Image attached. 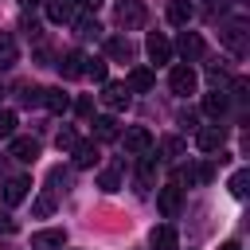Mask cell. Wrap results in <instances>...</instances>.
Wrapping results in <instances>:
<instances>
[{"label": "cell", "instance_id": "obj_1", "mask_svg": "<svg viewBox=\"0 0 250 250\" xmlns=\"http://www.w3.org/2000/svg\"><path fill=\"white\" fill-rule=\"evenodd\" d=\"M168 86H172V94L188 98V94H195L199 78H195V70H191L188 62H180V66H172V74H168Z\"/></svg>", "mask_w": 250, "mask_h": 250}, {"label": "cell", "instance_id": "obj_2", "mask_svg": "<svg viewBox=\"0 0 250 250\" xmlns=\"http://www.w3.org/2000/svg\"><path fill=\"white\" fill-rule=\"evenodd\" d=\"M121 145H125V152L145 156V152L152 148V133H148L145 125H133V129H125V133H121Z\"/></svg>", "mask_w": 250, "mask_h": 250}, {"label": "cell", "instance_id": "obj_3", "mask_svg": "<svg viewBox=\"0 0 250 250\" xmlns=\"http://www.w3.org/2000/svg\"><path fill=\"white\" fill-rule=\"evenodd\" d=\"M195 145H199V152H215V148L227 145V129H223V125H203V129L195 133Z\"/></svg>", "mask_w": 250, "mask_h": 250}, {"label": "cell", "instance_id": "obj_4", "mask_svg": "<svg viewBox=\"0 0 250 250\" xmlns=\"http://www.w3.org/2000/svg\"><path fill=\"white\" fill-rule=\"evenodd\" d=\"M117 23L121 27H141L145 23V4L141 0H121L117 4Z\"/></svg>", "mask_w": 250, "mask_h": 250}, {"label": "cell", "instance_id": "obj_5", "mask_svg": "<svg viewBox=\"0 0 250 250\" xmlns=\"http://www.w3.org/2000/svg\"><path fill=\"white\" fill-rule=\"evenodd\" d=\"M62 246H66V234L59 227H47V230L31 234V250H62Z\"/></svg>", "mask_w": 250, "mask_h": 250}, {"label": "cell", "instance_id": "obj_6", "mask_svg": "<svg viewBox=\"0 0 250 250\" xmlns=\"http://www.w3.org/2000/svg\"><path fill=\"white\" fill-rule=\"evenodd\" d=\"M102 102H105L109 109H125V105H129V86H125V82H105V86H102Z\"/></svg>", "mask_w": 250, "mask_h": 250}, {"label": "cell", "instance_id": "obj_7", "mask_svg": "<svg viewBox=\"0 0 250 250\" xmlns=\"http://www.w3.org/2000/svg\"><path fill=\"white\" fill-rule=\"evenodd\" d=\"M156 203H160V215H164V219H176V215H180V184H168V188H160Z\"/></svg>", "mask_w": 250, "mask_h": 250}, {"label": "cell", "instance_id": "obj_8", "mask_svg": "<svg viewBox=\"0 0 250 250\" xmlns=\"http://www.w3.org/2000/svg\"><path fill=\"white\" fill-rule=\"evenodd\" d=\"M86 62H90V59H86L82 51H66L62 62H59V70H62V78H82V74H86Z\"/></svg>", "mask_w": 250, "mask_h": 250}, {"label": "cell", "instance_id": "obj_9", "mask_svg": "<svg viewBox=\"0 0 250 250\" xmlns=\"http://www.w3.org/2000/svg\"><path fill=\"white\" fill-rule=\"evenodd\" d=\"M70 156H74V168H94L102 152H98V145H94V141H78V145L70 148Z\"/></svg>", "mask_w": 250, "mask_h": 250}, {"label": "cell", "instance_id": "obj_10", "mask_svg": "<svg viewBox=\"0 0 250 250\" xmlns=\"http://www.w3.org/2000/svg\"><path fill=\"white\" fill-rule=\"evenodd\" d=\"M145 51H148V59H152V62H168V59H172V43H168L164 35H156V31L145 39Z\"/></svg>", "mask_w": 250, "mask_h": 250}, {"label": "cell", "instance_id": "obj_11", "mask_svg": "<svg viewBox=\"0 0 250 250\" xmlns=\"http://www.w3.org/2000/svg\"><path fill=\"white\" fill-rule=\"evenodd\" d=\"M152 70L148 66H133L129 70V78H125V86H129V94H145V90H152Z\"/></svg>", "mask_w": 250, "mask_h": 250}, {"label": "cell", "instance_id": "obj_12", "mask_svg": "<svg viewBox=\"0 0 250 250\" xmlns=\"http://www.w3.org/2000/svg\"><path fill=\"white\" fill-rule=\"evenodd\" d=\"M8 156H16V160H35V156H39V141H35V137H12Z\"/></svg>", "mask_w": 250, "mask_h": 250}, {"label": "cell", "instance_id": "obj_13", "mask_svg": "<svg viewBox=\"0 0 250 250\" xmlns=\"http://www.w3.org/2000/svg\"><path fill=\"white\" fill-rule=\"evenodd\" d=\"M27 191H31V180L16 176V180H8V184H4V203H8V207H12V203H23V199H27Z\"/></svg>", "mask_w": 250, "mask_h": 250}, {"label": "cell", "instance_id": "obj_14", "mask_svg": "<svg viewBox=\"0 0 250 250\" xmlns=\"http://www.w3.org/2000/svg\"><path fill=\"white\" fill-rule=\"evenodd\" d=\"M176 51L191 62V59H199V55H203V39H199L195 31H184V35H180V43H176Z\"/></svg>", "mask_w": 250, "mask_h": 250}, {"label": "cell", "instance_id": "obj_15", "mask_svg": "<svg viewBox=\"0 0 250 250\" xmlns=\"http://www.w3.org/2000/svg\"><path fill=\"white\" fill-rule=\"evenodd\" d=\"M195 16V8H191V0H172L168 4V23H176V27H188V20Z\"/></svg>", "mask_w": 250, "mask_h": 250}, {"label": "cell", "instance_id": "obj_16", "mask_svg": "<svg viewBox=\"0 0 250 250\" xmlns=\"http://www.w3.org/2000/svg\"><path fill=\"white\" fill-rule=\"evenodd\" d=\"M148 250H176V230L164 223V227H156L152 234H148Z\"/></svg>", "mask_w": 250, "mask_h": 250}, {"label": "cell", "instance_id": "obj_17", "mask_svg": "<svg viewBox=\"0 0 250 250\" xmlns=\"http://www.w3.org/2000/svg\"><path fill=\"white\" fill-rule=\"evenodd\" d=\"M223 43H227L234 55H242V51H246V27H242V23H230V27H223Z\"/></svg>", "mask_w": 250, "mask_h": 250}, {"label": "cell", "instance_id": "obj_18", "mask_svg": "<svg viewBox=\"0 0 250 250\" xmlns=\"http://www.w3.org/2000/svg\"><path fill=\"white\" fill-rule=\"evenodd\" d=\"M43 105H47L51 113H66V109H70V94H62L59 86H51V90H43Z\"/></svg>", "mask_w": 250, "mask_h": 250}, {"label": "cell", "instance_id": "obj_19", "mask_svg": "<svg viewBox=\"0 0 250 250\" xmlns=\"http://www.w3.org/2000/svg\"><path fill=\"white\" fill-rule=\"evenodd\" d=\"M94 133H98V141H117V137H121V125H117L113 113H105V117L94 121Z\"/></svg>", "mask_w": 250, "mask_h": 250}, {"label": "cell", "instance_id": "obj_20", "mask_svg": "<svg viewBox=\"0 0 250 250\" xmlns=\"http://www.w3.org/2000/svg\"><path fill=\"white\" fill-rule=\"evenodd\" d=\"M74 16V0H47V20L51 23H66Z\"/></svg>", "mask_w": 250, "mask_h": 250}, {"label": "cell", "instance_id": "obj_21", "mask_svg": "<svg viewBox=\"0 0 250 250\" xmlns=\"http://www.w3.org/2000/svg\"><path fill=\"white\" fill-rule=\"evenodd\" d=\"M203 113H207V117H223V113H227V94H223V90H211V94L203 98Z\"/></svg>", "mask_w": 250, "mask_h": 250}, {"label": "cell", "instance_id": "obj_22", "mask_svg": "<svg viewBox=\"0 0 250 250\" xmlns=\"http://www.w3.org/2000/svg\"><path fill=\"white\" fill-rule=\"evenodd\" d=\"M105 55L129 62V59H133V43H129V39H109V43H105Z\"/></svg>", "mask_w": 250, "mask_h": 250}, {"label": "cell", "instance_id": "obj_23", "mask_svg": "<svg viewBox=\"0 0 250 250\" xmlns=\"http://www.w3.org/2000/svg\"><path fill=\"white\" fill-rule=\"evenodd\" d=\"M20 59V51H16V39L8 35V31H0V66H12Z\"/></svg>", "mask_w": 250, "mask_h": 250}, {"label": "cell", "instance_id": "obj_24", "mask_svg": "<svg viewBox=\"0 0 250 250\" xmlns=\"http://www.w3.org/2000/svg\"><path fill=\"white\" fill-rule=\"evenodd\" d=\"M246 184H250V172H246V168H238V172L230 176V195H234V199H242V195H246Z\"/></svg>", "mask_w": 250, "mask_h": 250}, {"label": "cell", "instance_id": "obj_25", "mask_svg": "<svg viewBox=\"0 0 250 250\" xmlns=\"http://www.w3.org/2000/svg\"><path fill=\"white\" fill-rule=\"evenodd\" d=\"M20 102L23 105H43V90L39 86H20Z\"/></svg>", "mask_w": 250, "mask_h": 250}, {"label": "cell", "instance_id": "obj_26", "mask_svg": "<svg viewBox=\"0 0 250 250\" xmlns=\"http://www.w3.org/2000/svg\"><path fill=\"white\" fill-rule=\"evenodd\" d=\"M160 152H164L168 160H176V156L184 152V141H180V137H164V141H160Z\"/></svg>", "mask_w": 250, "mask_h": 250}, {"label": "cell", "instance_id": "obj_27", "mask_svg": "<svg viewBox=\"0 0 250 250\" xmlns=\"http://www.w3.org/2000/svg\"><path fill=\"white\" fill-rule=\"evenodd\" d=\"M98 184H102V191H117V188H121V172H117V168H105Z\"/></svg>", "mask_w": 250, "mask_h": 250}, {"label": "cell", "instance_id": "obj_28", "mask_svg": "<svg viewBox=\"0 0 250 250\" xmlns=\"http://www.w3.org/2000/svg\"><path fill=\"white\" fill-rule=\"evenodd\" d=\"M86 74H90L94 82H105V59H90V62H86Z\"/></svg>", "mask_w": 250, "mask_h": 250}, {"label": "cell", "instance_id": "obj_29", "mask_svg": "<svg viewBox=\"0 0 250 250\" xmlns=\"http://www.w3.org/2000/svg\"><path fill=\"white\" fill-rule=\"evenodd\" d=\"M152 172H156V156H145V160H141V188L152 184Z\"/></svg>", "mask_w": 250, "mask_h": 250}, {"label": "cell", "instance_id": "obj_30", "mask_svg": "<svg viewBox=\"0 0 250 250\" xmlns=\"http://www.w3.org/2000/svg\"><path fill=\"white\" fill-rule=\"evenodd\" d=\"M12 133H16V113L0 109V137H12Z\"/></svg>", "mask_w": 250, "mask_h": 250}, {"label": "cell", "instance_id": "obj_31", "mask_svg": "<svg viewBox=\"0 0 250 250\" xmlns=\"http://www.w3.org/2000/svg\"><path fill=\"white\" fill-rule=\"evenodd\" d=\"M55 145H59V148H66V152H70V148H74V145H78V137H74V129H59V137H55Z\"/></svg>", "mask_w": 250, "mask_h": 250}, {"label": "cell", "instance_id": "obj_32", "mask_svg": "<svg viewBox=\"0 0 250 250\" xmlns=\"http://www.w3.org/2000/svg\"><path fill=\"white\" fill-rule=\"evenodd\" d=\"M98 31H102V27H98V20H90V16H86V20H78V35H98Z\"/></svg>", "mask_w": 250, "mask_h": 250}, {"label": "cell", "instance_id": "obj_33", "mask_svg": "<svg viewBox=\"0 0 250 250\" xmlns=\"http://www.w3.org/2000/svg\"><path fill=\"white\" fill-rule=\"evenodd\" d=\"M74 113H78V117H90V113H94V98H78V102H74Z\"/></svg>", "mask_w": 250, "mask_h": 250}, {"label": "cell", "instance_id": "obj_34", "mask_svg": "<svg viewBox=\"0 0 250 250\" xmlns=\"http://www.w3.org/2000/svg\"><path fill=\"white\" fill-rule=\"evenodd\" d=\"M51 207H55L51 195H39V199H35V215H51Z\"/></svg>", "mask_w": 250, "mask_h": 250}, {"label": "cell", "instance_id": "obj_35", "mask_svg": "<svg viewBox=\"0 0 250 250\" xmlns=\"http://www.w3.org/2000/svg\"><path fill=\"white\" fill-rule=\"evenodd\" d=\"M74 4H82L86 12H98V4H102V0H74Z\"/></svg>", "mask_w": 250, "mask_h": 250}, {"label": "cell", "instance_id": "obj_36", "mask_svg": "<svg viewBox=\"0 0 250 250\" xmlns=\"http://www.w3.org/2000/svg\"><path fill=\"white\" fill-rule=\"evenodd\" d=\"M12 227H16V223H12V219H8L4 211H0V230H12Z\"/></svg>", "mask_w": 250, "mask_h": 250}, {"label": "cell", "instance_id": "obj_37", "mask_svg": "<svg viewBox=\"0 0 250 250\" xmlns=\"http://www.w3.org/2000/svg\"><path fill=\"white\" fill-rule=\"evenodd\" d=\"M219 250H242V246H238V242H234V238H230V242H223V246H219Z\"/></svg>", "mask_w": 250, "mask_h": 250}, {"label": "cell", "instance_id": "obj_38", "mask_svg": "<svg viewBox=\"0 0 250 250\" xmlns=\"http://www.w3.org/2000/svg\"><path fill=\"white\" fill-rule=\"evenodd\" d=\"M223 4H227V0H207V8H211V12H215V8H223Z\"/></svg>", "mask_w": 250, "mask_h": 250}, {"label": "cell", "instance_id": "obj_39", "mask_svg": "<svg viewBox=\"0 0 250 250\" xmlns=\"http://www.w3.org/2000/svg\"><path fill=\"white\" fill-rule=\"evenodd\" d=\"M20 4H23V8H31V4H35V0H20Z\"/></svg>", "mask_w": 250, "mask_h": 250}]
</instances>
